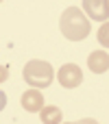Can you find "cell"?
I'll use <instances>...</instances> for the list:
<instances>
[{
  "label": "cell",
  "mask_w": 109,
  "mask_h": 124,
  "mask_svg": "<svg viewBox=\"0 0 109 124\" xmlns=\"http://www.w3.org/2000/svg\"><path fill=\"white\" fill-rule=\"evenodd\" d=\"M57 81H59L61 87H66V89H74V87L81 85V81H83V72H81V68H79L76 63H66V65H61L59 72H57Z\"/></svg>",
  "instance_id": "3"
},
{
  "label": "cell",
  "mask_w": 109,
  "mask_h": 124,
  "mask_svg": "<svg viewBox=\"0 0 109 124\" xmlns=\"http://www.w3.org/2000/svg\"><path fill=\"white\" fill-rule=\"evenodd\" d=\"M9 78V68L7 65H0V83H4Z\"/></svg>",
  "instance_id": "8"
},
{
  "label": "cell",
  "mask_w": 109,
  "mask_h": 124,
  "mask_svg": "<svg viewBox=\"0 0 109 124\" xmlns=\"http://www.w3.org/2000/svg\"><path fill=\"white\" fill-rule=\"evenodd\" d=\"M87 68H90V72H94V74H105L109 70V54L105 50H94V52H90V57H87Z\"/></svg>",
  "instance_id": "6"
},
{
  "label": "cell",
  "mask_w": 109,
  "mask_h": 124,
  "mask_svg": "<svg viewBox=\"0 0 109 124\" xmlns=\"http://www.w3.org/2000/svg\"><path fill=\"white\" fill-rule=\"evenodd\" d=\"M20 105H22L24 111H28V113H37V111L44 107V96H42V92H39L37 87H31V89H26V92L22 94Z\"/></svg>",
  "instance_id": "5"
},
{
  "label": "cell",
  "mask_w": 109,
  "mask_h": 124,
  "mask_svg": "<svg viewBox=\"0 0 109 124\" xmlns=\"http://www.w3.org/2000/svg\"><path fill=\"white\" fill-rule=\"evenodd\" d=\"M83 11L87 17H92L96 22H107L109 0H83Z\"/></svg>",
  "instance_id": "4"
},
{
  "label": "cell",
  "mask_w": 109,
  "mask_h": 124,
  "mask_svg": "<svg viewBox=\"0 0 109 124\" xmlns=\"http://www.w3.org/2000/svg\"><path fill=\"white\" fill-rule=\"evenodd\" d=\"M39 120L44 124H59L63 120V116H61V109L59 107H55V105H44L39 111Z\"/></svg>",
  "instance_id": "7"
},
{
  "label": "cell",
  "mask_w": 109,
  "mask_h": 124,
  "mask_svg": "<svg viewBox=\"0 0 109 124\" xmlns=\"http://www.w3.org/2000/svg\"><path fill=\"white\" fill-rule=\"evenodd\" d=\"M59 28H61V35L66 39H70V41H83L90 35V20H87V15L81 9L68 7L61 13Z\"/></svg>",
  "instance_id": "1"
},
{
  "label": "cell",
  "mask_w": 109,
  "mask_h": 124,
  "mask_svg": "<svg viewBox=\"0 0 109 124\" xmlns=\"http://www.w3.org/2000/svg\"><path fill=\"white\" fill-rule=\"evenodd\" d=\"M22 76L24 81L31 85V87H37V89H44L48 85H52V78H55V70L48 61H42V59H33L24 65L22 70Z\"/></svg>",
  "instance_id": "2"
},
{
  "label": "cell",
  "mask_w": 109,
  "mask_h": 124,
  "mask_svg": "<svg viewBox=\"0 0 109 124\" xmlns=\"http://www.w3.org/2000/svg\"><path fill=\"white\" fill-rule=\"evenodd\" d=\"M4 107H7V94H4V92H0V111H2Z\"/></svg>",
  "instance_id": "9"
},
{
  "label": "cell",
  "mask_w": 109,
  "mask_h": 124,
  "mask_svg": "<svg viewBox=\"0 0 109 124\" xmlns=\"http://www.w3.org/2000/svg\"><path fill=\"white\" fill-rule=\"evenodd\" d=\"M0 2H2V0H0Z\"/></svg>",
  "instance_id": "10"
}]
</instances>
